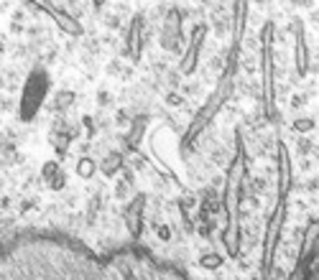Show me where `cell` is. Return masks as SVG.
<instances>
[{
	"instance_id": "cell-11",
	"label": "cell",
	"mask_w": 319,
	"mask_h": 280,
	"mask_svg": "<svg viewBox=\"0 0 319 280\" xmlns=\"http://www.w3.org/2000/svg\"><path fill=\"white\" fill-rule=\"evenodd\" d=\"M105 23H107V28H120V18L118 16H107Z\"/></svg>"
},
{
	"instance_id": "cell-16",
	"label": "cell",
	"mask_w": 319,
	"mask_h": 280,
	"mask_svg": "<svg viewBox=\"0 0 319 280\" xmlns=\"http://www.w3.org/2000/svg\"><path fill=\"white\" fill-rule=\"evenodd\" d=\"M6 51V36H0V54Z\"/></svg>"
},
{
	"instance_id": "cell-15",
	"label": "cell",
	"mask_w": 319,
	"mask_h": 280,
	"mask_svg": "<svg viewBox=\"0 0 319 280\" xmlns=\"http://www.w3.org/2000/svg\"><path fill=\"white\" fill-rule=\"evenodd\" d=\"M202 262H205V265H212V267H215V265H220V257H205Z\"/></svg>"
},
{
	"instance_id": "cell-3",
	"label": "cell",
	"mask_w": 319,
	"mask_h": 280,
	"mask_svg": "<svg viewBox=\"0 0 319 280\" xmlns=\"http://www.w3.org/2000/svg\"><path fill=\"white\" fill-rule=\"evenodd\" d=\"M72 102H74V92H59L54 97V107L56 110H67V105H72Z\"/></svg>"
},
{
	"instance_id": "cell-17",
	"label": "cell",
	"mask_w": 319,
	"mask_h": 280,
	"mask_svg": "<svg viewBox=\"0 0 319 280\" xmlns=\"http://www.w3.org/2000/svg\"><path fill=\"white\" fill-rule=\"evenodd\" d=\"M314 270H316L314 275H319V257H316V262H314Z\"/></svg>"
},
{
	"instance_id": "cell-8",
	"label": "cell",
	"mask_w": 319,
	"mask_h": 280,
	"mask_svg": "<svg viewBox=\"0 0 319 280\" xmlns=\"http://www.w3.org/2000/svg\"><path fill=\"white\" fill-rule=\"evenodd\" d=\"M115 196H118V199H125V196H128V186H125L123 181L115 183Z\"/></svg>"
},
{
	"instance_id": "cell-10",
	"label": "cell",
	"mask_w": 319,
	"mask_h": 280,
	"mask_svg": "<svg viewBox=\"0 0 319 280\" xmlns=\"http://www.w3.org/2000/svg\"><path fill=\"white\" fill-rule=\"evenodd\" d=\"M222 64H225V59H222V56H215V59L210 61V69H212V72H220Z\"/></svg>"
},
{
	"instance_id": "cell-13",
	"label": "cell",
	"mask_w": 319,
	"mask_h": 280,
	"mask_svg": "<svg viewBox=\"0 0 319 280\" xmlns=\"http://www.w3.org/2000/svg\"><path fill=\"white\" fill-rule=\"evenodd\" d=\"M26 34H28V36H41V34H44V28H41V26H28V28H26Z\"/></svg>"
},
{
	"instance_id": "cell-6",
	"label": "cell",
	"mask_w": 319,
	"mask_h": 280,
	"mask_svg": "<svg viewBox=\"0 0 319 280\" xmlns=\"http://www.w3.org/2000/svg\"><path fill=\"white\" fill-rule=\"evenodd\" d=\"M166 105H169V107H182V105H184V97H182L179 92H169V95H166Z\"/></svg>"
},
{
	"instance_id": "cell-18",
	"label": "cell",
	"mask_w": 319,
	"mask_h": 280,
	"mask_svg": "<svg viewBox=\"0 0 319 280\" xmlns=\"http://www.w3.org/2000/svg\"><path fill=\"white\" fill-rule=\"evenodd\" d=\"M3 186H6V181H3V178H0V191H3Z\"/></svg>"
},
{
	"instance_id": "cell-9",
	"label": "cell",
	"mask_w": 319,
	"mask_h": 280,
	"mask_svg": "<svg viewBox=\"0 0 319 280\" xmlns=\"http://www.w3.org/2000/svg\"><path fill=\"white\" fill-rule=\"evenodd\" d=\"M11 34H16V36L26 34V23H16V21H11Z\"/></svg>"
},
{
	"instance_id": "cell-2",
	"label": "cell",
	"mask_w": 319,
	"mask_h": 280,
	"mask_svg": "<svg viewBox=\"0 0 319 280\" xmlns=\"http://www.w3.org/2000/svg\"><path fill=\"white\" fill-rule=\"evenodd\" d=\"M118 168H120V155H118V153H110V155L105 158V163H102V173H105V176H115Z\"/></svg>"
},
{
	"instance_id": "cell-12",
	"label": "cell",
	"mask_w": 319,
	"mask_h": 280,
	"mask_svg": "<svg viewBox=\"0 0 319 280\" xmlns=\"http://www.w3.org/2000/svg\"><path fill=\"white\" fill-rule=\"evenodd\" d=\"M11 204H13V199H11V196H3V199H0V211H8Z\"/></svg>"
},
{
	"instance_id": "cell-7",
	"label": "cell",
	"mask_w": 319,
	"mask_h": 280,
	"mask_svg": "<svg viewBox=\"0 0 319 280\" xmlns=\"http://www.w3.org/2000/svg\"><path fill=\"white\" fill-rule=\"evenodd\" d=\"M169 229H171L169 224H158V227H156V234L161 237L164 242H169V239H171V232H169Z\"/></svg>"
},
{
	"instance_id": "cell-1",
	"label": "cell",
	"mask_w": 319,
	"mask_h": 280,
	"mask_svg": "<svg viewBox=\"0 0 319 280\" xmlns=\"http://www.w3.org/2000/svg\"><path fill=\"white\" fill-rule=\"evenodd\" d=\"M44 178H46V183H49L51 189H62V186H64V173H62L59 163H54V161H49V163L44 166Z\"/></svg>"
},
{
	"instance_id": "cell-4",
	"label": "cell",
	"mask_w": 319,
	"mask_h": 280,
	"mask_svg": "<svg viewBox=\"0 0 319 280\" xmlns=\"http://www.w3.org/2000/svg\"><path fill=\"white\" fill-rule=\"evenodd\" d=\"M77 173H79L82 178H90V176H95V161H92V158H82V161H79V168H77Z\"/></svg>"
},
{
	"instance_id": "cell-14",
	"label": "cell",
	"mask_w": 319,
	"mask_h": 280,
	"mask_svg": "<svg viewBox=\"0 0 319 280\" xmlns=\"http://www.w3.org/2000/svg\"><path fill=\"white\" fill-rule=\"evenodd\" d=\"M11 11V6H8V0H0V16H6Z\"/></svg>"
},
{
	"instance_id": "cell-5",
	"label": "cell",
	"mask_w": 319,
	"mask_h": 280,
	"mask_svg": "<svg viewBox=\"0 0 319 280\" xmlns=\"http://www.w3.org/2000/svg\"><path fill=\"white\" fill-rule=\"evenodd\" d=\"M314 128V120L311 117H301V120H294V130L296 133H309Z\"/></svg>"
},
{
	"instance_id": "cell-19",
	"label": "cell",
	"mask_w": 319,
	"mask_h": 280,
	"mask_svg": "<svg viewBox=\"0 0 319 280\" xmlns=\"http://www.w3.org/2000/svg\"><path fill=\"white\" fill-rule=\"evenodd\" d=\"M0 92H3V79H0Z\"/></svg>"
}]
</instances>
